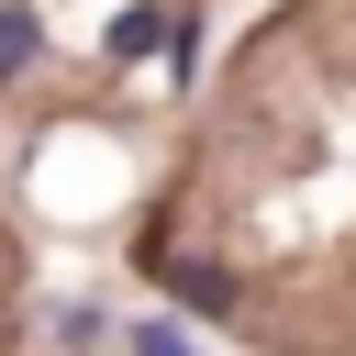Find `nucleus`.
<instances>
[{
    "label": "nucleus",
    "instance_id": "1",
    "mask_svg": "<svg viewBox=\"0 0 356 356\" xmlns=\"http://www.w3.org/2000/svg\"><path fill=\"white\" fill-rule=\"evenodd\" d=\"M156 278H167V289H178L189 312H245V278H234L222 256H167Z\"/></svg>",
    "mask_w": 356,
    "mask_h": 356
},
{
    "label": "nucleus",
    "instance_id": "3",
    "mask_svg": "<svg viewBox=\"0 0 356 356\" xmlns=\"http://www.w3.org/2000/svg\"><path fill=\"white\" fill-rule=\"evenodd\" d=\"M33 44H44V33H33V11H0V78H11V67H33Z\"/></svg>",
    "mask_w": 356,
    "mask_h": 356
},
{
    "label": "nucleus",
    "instance_id": "4",
    "mask_svg": "<svg viewBox=\"0 0 356 356\" xmlns=\"http://www.w3.org/2000/svg\"><path fill=\"white\" fill-rule=\"evenodd\" d=\"M134 356H189V334L178 323H134Z\"/></svg>",
    "mask_w": 356,
    "mask_h": 356
},
{
    "label": "nucleus",
    "instance_id": "2",
    "mask_svg": "<svg viewBox=\"0 0 356 356\" xmlns=\"http://www.w3.org/2000/svg\"><path fill=\"white\" fill-rule=\"evenodd\" d=\"M156 33H167V11H122L111 22V56H156Z\"/></svg>",
    "mask_w": 356,
    "mask_h": 356
}]
</instances>
